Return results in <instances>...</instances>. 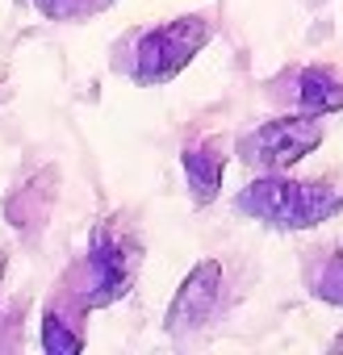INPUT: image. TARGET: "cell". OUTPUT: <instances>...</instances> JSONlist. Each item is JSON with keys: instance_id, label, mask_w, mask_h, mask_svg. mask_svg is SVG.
<instances>
[{"instance_id": "6da1fadb", "label": "cell", "mask_w": 343, "mask_h": 355, "mask_svg": "<svg viewBox=\"0 0 343 355\" xmlns=\"http://www.w3.org/2000/svg\"><path fill=\"white\" fill-rule=\"evenodd\" d=\"M235 209L272 230H310V226H322L335 214H343V184L289 180L285 171H268L235 197Z\"/></svg>"}, {"instance_id": "7a4b0ae2", "label": "cell", "mask_w": 343, "mask_h": 355, "mask_svg": "<svg viewBox=\"0 0 343 355\" xmlns=\"http://www.w3.org/2000/svg\"><path fill=\"white\" fill-rule=\"evenodd\" d=\"M138 239L130 226H122L117 218L101 222L92 230V243H88V255L80 263V293H76V305L80 309H105L113 301H122L134 284V272H138Z\"/></svg>"}, {"instance_id": "3957f363", "label": "cell", "mask_w": 343, "mask_h": 355, "mask_svg": "<svg viewBox=\"0 0 343 355\" xmlns=\"http://www.w3.org/2000/svg\"><path fill=\"white\" fill-rule=\"evenodd\" d=\"M214 38V21L201 17V13H189V17H172L155 30H147L138 42H134V63H130V76L147 88H159L167 80H176L201 51L206 42Z\"/></svg>"}, {"instance_id": "277c9868", "label": "cell", "mask_w": 343, "mask_h": 355, "mask_svg": "<svg viewBox=\"0 0 343 355\" xmlns=\"http://www.w3.org/2000/svg\"><path fill=\"white\" fill-rule=\"evenodd\" d=\"M322 142V121L310 113L297 117H272L264 125H256L251 134L239 138V159L256 171H289L293 163H301L310 150H318Z\"/></svg>"}, {"instance_id": "5b68a950", "label": "cell", "mask_w": 343, "mask_h": 355, "mask_svg": "<svg viewBox=\"0 0 343 355\" xmlns=\"http://www.w3.org/2000/svg\"><path fill=\"white\" fill-rule=\"evenodd\" d=\"M222 280H226L222 263H218V259H201V263L185 276V284L176 288V297H172L167 318H163V330H167L172 338H189V334L206 330V326L214 322V313H218Z\"/></svg>"}, {"instance_id": "8992f818", "label": "cell", "mask_w": 343, "mask_h": 355, "mask_svg": "<svg viewBox=\"0 0 343 355\" xmlns=\"http://www.w3.org/2000/svg\"><path fill=\"white\" fill-rule=\"evenodd\" d=\"M181 167H185V180H189V193L197 205H214L218 193H222V175H226V150L218 138H201L193 146H185L181 155Z\"/></svg>"}, {"instance_id": "52a82bcc", "label": "cell", "mask_w": 343, "mask_h": 355, "mask_svg": "<svg viewBox=\"0 0 343 355\" xmlns=\"http://www.w3.org/2000/svg\"><path fill=\"white\" fill-rule=\"evenodd\" d=\"M297 109L310 117H326L343 109V76L335 67H306L297 76Z\"/></svg>"}, {"instance_id": "ba28073f", "label": "cell", "mask_w": 343, "mask_h": 355, "mask_svg": "<svg viewBox=\"0 0 343 355\" xmlns=\"http://www.w3.org/2000/svg\"><path fill=\"white\" fill-rule=\"evenodd\" d=\"M306 284H310V293H314L318 301L343 309V243H335V247H326V251H310Z\"/></svg>"}, {"instance_id": "9c48e42d", "label": "cell", "mask_w": 343, "mask_h": 355, "mask_svg": "<svg viewBox=\"0 0 343 355\" xmlns=\"http://www.w3.org/2000/svg\"><path fill=\"white\" fill-rule=\"evenodd\" d=\"M42 347L51 355H76L84 347V334L72 326V318H63L55 305H47V313H42Z\"/></svg>"}, {"instance_id": "30bf717a", "label": "cell", "mask_w": 343, "mask_h": 355, "mask_svg": "<svg viewBox=\"0 0 343 355\" xmlns=\"http://www.w3.org/2000/svg\"><path fill=\"white\" fill-rule=\"evenodd\" d=\"M117 0H34V9L47 21H88L97 13H105Z\"/></svg>"}, {"instance_id": "8fae6325", "label": "cell", "mask_w": 343, "mask_h": 355, "mask_svg": "<svg viewBox=\"0 0 343 355\" xmlns=\"http://www.w3.org/2000/svg\"><path fill=\"white\" fill-rule=\"evenodd\" d=\"M5 268H9V255H5V251H0V280H5Z\"/></svg>"}]
</instances>
